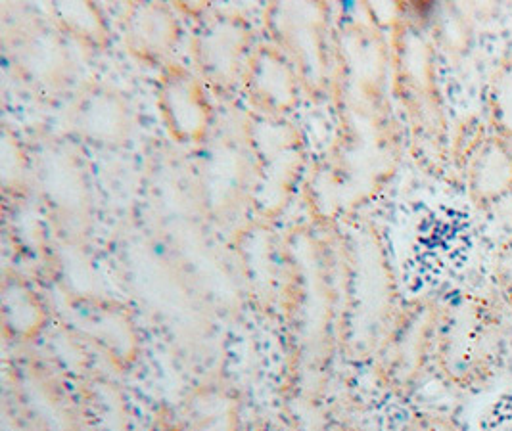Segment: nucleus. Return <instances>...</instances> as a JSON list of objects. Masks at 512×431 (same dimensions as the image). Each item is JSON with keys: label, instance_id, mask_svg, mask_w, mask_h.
<instances>
[{"label": "nucleus", "instance_id": "nucleus-1", "mask_svg": "<svg viewBox=\"0 0 512 431\" xmlns=\"http://www.w3.org/2000/svg\"><path fill=\"white\" fill-rule=\"evenodd\" d=\"M511 330L497 292L472 290L459 295L442 322L440 359L445 376L463 389L488 387L507 363Z\"/></svg>", "mask_w": 512, "mask_h": 431}, {"label": "nucleus", "instance_id": "nucleus-2", "mask_svg": "<svg viewBox=\"0 0 512 431\" xmlns=\"http://www.w3.org/2000/svg\"><path fill=\"white\" fill-rule=\"evenodd\" d=\"M470 188L480 207L499 204L511 194L512 144L507 138L484 135L476 144Z\"/></svg>", "mask_w": 512, "mask_h": 431}, {"label": "nucleus", "instance_id": "nucleus-3", "mask_svg": "<svg viewBox=\"0 0 512 431\" xmlns=\"http://www.w3.org/2000/svg\"><path fill=\"white\" fill-rule=\"evenodd\" d=\"M491 114L501 137L512 144V62L499 69L493 77Z\"/></svg>", "mask_w": 512, "mask_h": 431}, {"label": "nucleus", "instance_id": "nucleus-4", "mask_svg": "<svg viewBox=\"0 0 512 431\" xmlns=\"http://www.w3.org/2000/svg\"><path fill=\"white\" fill-rule=\"evenodd\" d=\"M478 431H512V389L489 401L478 418Z\"/></svg>", "mask_w": 512, "mask_h": 431}, {"label": "nucleus", "instance_id": "nucleus-5", "mask_svg": "<svg viewBox=\"0 0 512 431\" xmlns=\"http://www.w3.org/2000/svg\"><path fill=\"white\" fill-rule=\"evenodd\" d=\"M495 292L501 297L512 328V246L503 248L495 261Z\"/></svg>", "mask_w": 512, "mask_h": 431}, {"label": "nucleus", "instance_id": "nucleus-6", "mask_svg": "<svg viewBox=\"0 0 512 431\" xmlns=\"http://www.w3.org/2000/svg\"><path fill=\"white\" fill-rule=\"evenodd\" d=\"M415 431H461L457 426H453L449 420L443 418H434V420H426L422 422Z\"/></svg>", "mask_w": 512, "mask_h": 431}]
</instances>
